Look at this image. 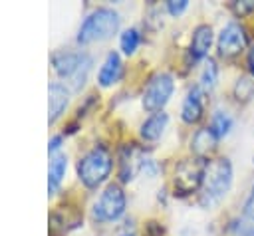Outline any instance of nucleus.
I'll list each match as a JSON object with an SVG mask.
<instances>
[{"mask_svg": "<svg viewBox=\"0 0 254 236\" xmlns=\"http://www.w3.org/2000/svg\"><path fill=\"white\" fill-rule=\"evenodd\" d=\"M121 71H123V63H121V58L117 52H109L103 65L99 67V73H97V81L101 87H109L113 85L115 81H119L121 77Z\"/></svg>", "mask_w": 254, "mask_h": 236, "instance_id": "9b49d317", "label": "nucleus"}, {"mask_svg": "<svg viewBox=\"0 0 254 236\" xmlns=\"http://www.w3.org/2000/svg\"><path fill=\"white\" fill-rule=\"evenodd\" d=\"M206 163L202 159H185L177 169L173 177V186L179 194H190L202 184Z\"/></svg>", "mask_w": 254, "mask_h": 236, "instance_id": "423d86ee", "label": "nucleus"}, {"mask_svg": "<svg viewBox=\"0 0 254 236\" xmlns=\"http://www.w3.org/2000/svg\"><path fill=\"white\" fill-rule=\"evenodd\" d=\"M181 117L185 123L192 125L202 117V89L200 85H192L183 101V109H181Z\"/></svg>", "mask_w": 254, "mask_h": 236, "instance_id": "9d476101", "label": "nucleus"}, {"mask_svg": "<svg viewBox=\"0 0 254 236\" xmlns=\"http://www.w3.org/2000/svg\"><path fill=\"white\" fill-rule=\"evenodd\" d=\"M60 145H62V135H54V137L50 139V143H48V153H50L52 157H54V155H58Z\"/></svg>", "mask_w": 254, "mask_h": 236, "instance_id": "5701e85b", "label": "nucleus"}, {"mask_svg": "<svg viewBox=\"0 0 254 236\" xmlns=\"http://www.w3.org/2000/svg\"><path fill=\"white\" fill-rule=\"evenodd\" d=\"M125 192L119 184H107L105 190L99 194V198L93 204V218L97 222H113L125 212Z\"/></svg>", "mask_w": 254, "mask_h": 236, "instance_id": "39448f33", "label": "nucleus"}, {"mask_svg": "<svg viewBox=\"0 0 254 236\" xmlns=\"http://www.w3.org/2000/svg\"><path fill=\"white\" fill-rule=\"evenodd\" d=\"M167 123H169V115H167L165 111L153 113V115L147 117L145 123L141 125V137H143L145 141H157V139L163 135Z\"/></svg>", "mask_w": 254, "mask_h": 236, "instance_id": "ddd939ff", "label": "nucleus"}, {"mask_svg": "<svg viewBox=\"0 0 254 236\" xmlns=\"http://www.w3.org/2000/svg\"><path fill=\"white\" fill-rule=\"evenodd\" d=\"M254 93V81H250L248 77H240L238 83L234 85V95L236 99H250V95Z\"/></svg>", "mask_w": 254, "mask_h": 236, "instance_id": "6ab92c4d", "label": "nucleus"}, {"mask_svg": "<svg viewBox=\"0 0 254 236\" xmlns=\"http://www.w3.org/2000/svg\"><path fill=\"white\" fill-rule=\"evenodd\" d=\"M52 65L60 77L69 79L71 87L79 89L91 69V58L83 52H56L52 56Z\"/></svg>", "mask_w": 254, "mask_h": 236, "instance_id": "20e7f679", "label": "nucleus"}, {"mask_svg": "<svg viewBox=\"0 0 254 236\" xmlns=\"http://www.w3.org/2000/svg\"><path fill=\"white\" fill-rule=\"evenodd\" d=\"M139 40H141V38H139V32H137L135 28L125 30V32L121 34V40H119L123 54H127V56L135 54V50H137V46H139Z\"/></svg>", "mask_w": 254, "mask_h": 236, "instance_id": "f3484780", "label": "nucleus"}, {"mask_svg": "<svg viewBox=\"0 0 254 236\" xmlns=\"http://www.w3.org/2000/svg\"><path fill=\"white\" fill-rule=\"evenodd\" d=\"M244 46H246V34H244V28L240 24L230 22L220 30L216 48H218V54L222 58H232V56L240 54L244 50Z\"/></svg>", "mask_w": 254, "mask_h": 236, "instance_id": "6e6552de", "label": "nucleus"}, {"mask_svg": "<svg viewBox=\"0 0 254 236\" xmlns=\"http://www.w3.org/2000/svg\"><path fill=\"white\" fill-rule=\"evenodd\" d=\"M216 79H218V69H216V63L214 59H208L204 69H202V75H200V85L204 89H212L216 85Z\"/></svg>", "mask_w": 254, "mask_h": 236, "instance_id": "a211bd4d", "label": "nucleus"}, {"mask_svg": "<svg viewBox=\"0 0 254 236\" xmlns=\"http://www.w3.org/2000/svg\"><path fill=\"white\" fill-rule=\"evenodd\" d=\"M212 44V28L208 24H200L194 28L192 38H190V56L194 59H202Z\"/></svg>", "mask_w": 254, "mask_h": 236, "instance_id": "f8f14e48", "label": "nucleus"}, {"mask_svg": "<svg viewBox=\"0 0 254 236\" xmlns=\"http://www.w3.org/2000/svg\"><path fill=\"white\" fill-rule=\"evenodd\" d=\"M187 6H189V0H171V2H167V8L173 16L183 14V10H187Z\"/></svg>", "mask_w": 254, "mask_h": 236, "instance_id": "4be33fe9", "label": "nucleus"}, {"mask_svg": "<svg viewBox=\"0 0 254 236\" xmlns=\"http://www.w3.org/2000/svg\"><path fill=\"white\" fill-rule=\"evenodd\" d=\"M175 89V81L169 73H155L143 91V107L147 111H161V107L169 101V97L173 95Z\"/></svg>", "mask_w": 254, "mask_h": 236, "instance_id": "0eeeda50", "label": "nucleus"}, {"mask_svg": "<svg viewBox=\"0 0 254 236\" xmlns=\"http://www.w3.org/2000/svg\"><path fill=\"white\" fill-rule=\"evenodd\" d=\"M113 161L105 147H93L77 163V177L87 188H97L111 173Z\"/></svg>", "mask_w": 254, "mask_h": 236, "instance_id": "7ed1b4c3", "label": "nucleus"}, {"mask_svg": "<svg viewBox=\"0 0 254 236\" xmlns=\"http://www.w3.org/2000/svg\"><path fill=\"white\" fill-rule=\"evenodd\" d=\"M65 169H67V159L64 153H58L52 157L50 161V169H48V192L54 194L62 180H64V175H65Z\"/></svg>", "mask_w": 254, "mask_h": 236, "instance_id": "4468645a", "label": "nucleus"}, {"mask_svg": "<svg viewBox=\"0 0 254 236\" xmlns=\"http://www.w3.org/2000/svg\"><path fill=\"white\" fill-rule=\"evenodd\" d=\"M216 141H218V139L212 135V131H210L208 127H204V129L196 131V135L192 137V147H194V151H196L198 155H204L208 149L214 147Z\"/></svg>", "mask_w": 254, "mask_h": 236, "instance_id": "dca6fc26", "label": "nucleus"}, {"mask_svg": "<svg viewBox=\"0 0 254 236\" xmlns=\"http://www.w3.org/2000/svg\"><path fill=\"white\" fill-rule=\"evenodd\" d=\"M48 95H50V101H48V119L50 123H54L65 109L67 101H69V89L62 83V81H52L50 87H48Z\"/></svg>", "mask_w": 254, "mask_h": 236, "instance_id": "1a4fd4ad", "label": "nucleus"}, {"mask_svg": "<svg viewBox=\"0 0 254 236\" xmlns=\"http://www.w3.org/2000/svg\"><path fill=\"white\" fill-rule=\"evenodd\" d=\"M230 8L238 14V16H246L250 12H254V0H244V2H232Z\"/></svg>", "mask_w": 254, "mask_h": 236, "instance_id": "aec40b11", "label": "nucleus"}, {"mask_svg": "<svg viewBox=\"0 0 254 236\" xmlns=\"http://www.w3.org/2000/svg\"><path fill=\"white\" fill-rule=\"evenodd\" d=\"M244 220L254 224V184H252L250 196L246 198V204H244Z\"/></svg>", "mask_w": 254, "mask_h": 236, "instance_id": "412c9836", "label": "nucleus"}, {"mask_svg": "<svg viewBox=\"0 0 254 236\" xmlns=\"http://www.w3.org/2000/svg\"><path fill=\"white\" fill-rule=\"evenodd\" d=\"M232 184V167L228 159H214L206 163L202 184H200V202L204 206L216 204Z\"/></svg>", "mask_w": 254, "mask_h": 236, "instance_id": "f257e3e1", "label": "nucleus"}, {"mask_svg": "<svg viewBox=\"0 0 254 236\" xmlns=\"http://www.w3.org/2000/svg\"><path fill=\"white\" fill-rule=\"evenodd\" d=\"M119 14L111 8H97L91 14L85 16V20L79 26L77 42L89 44V42H101L111 38L119 30Z\"/></svg>", "mask_w": 254, "mask_h": 236, "instance_id": "f03ea898", "label": "nucleus"}, {"mask_svg": "<svg viewBox=\"0 0 254 236\" xmlns=\"http://www.w3.org/2000/svg\"><path fill=\"white\" fill-rule=\"evenodd\" d=\"M230 127H232V117H230L228 113H224V111H214L212 121H210V125H208V129L212 131V135H214L216 139H222L224 135H228Z\"/></svg>", "mask_w": 254, "mask_h": 236, "instance_id": "2eb2a0df", "label": "nucleus"}, {"mask_svg": "<svg viewBox=\"0 0 254 236\" xmlns=\"http://www.w3.org/2000/svg\"><path fill=\"white\" fill-rule=\"evenodd\" d=\"M246 61H248V69H250V73H252V77H254V46L250 48V52H248V58H246Z\"/></svg>", "mask_w": 254, "mask_h": 236, "instance_id": "b1692460", "label": "nucleus"}]
</instances>
